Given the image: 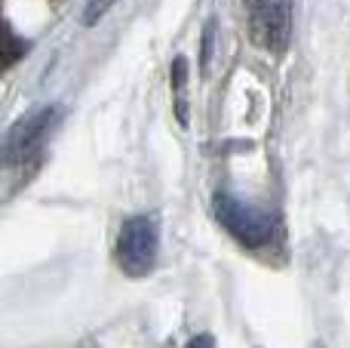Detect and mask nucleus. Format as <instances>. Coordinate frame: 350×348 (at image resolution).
Returning a JSON list of instances; mask_svg holds the SVG:
<instances>
[{"mask_svg":"<svg viewBox=\"0 0 350 348\" xmlns=\"http://www.w3.org/2000/svg\"><path fill=\"white\" fill-rule=\"evenodd\" d=\"M157 222L151 216H133L117 234V262L129 277H142L157 262Z\"/></svg>","mask_w":350,"mask_h":348,"instance_id":"obj_1","label":"nucleus"},{"mask_svg":"<svg viewBox=\"0 0 350 348\" xmlns=\"http://www.w3.org/2000/svg\"><path fill=\"white\" fill-rule=\"evenodd\" d=\"M215 216L230 234H234L240 244L246 247H261L273 238V216L265 210H255L249 203L237 201L230 195H215Z\"/></svg>","mask_w":350,"mask_h":348,"instance_id":"obj_2","label":"nucleus"},{"mask_svg":"<svg viewBox=\"0 0 350 348\" xmlns=\"http://www.w3.org/2000/svg\"><path fill=\"white\" fill-rule=\"evenodd\" d=\"M249 10V31L261 49L280 53L292 31V0H243Z\"/></svg>","mask_w":350,"mask_h":348,"instance_id":"obj_3","label":"nucleus"},{"mask_svg":"<svg viewBox=\"0 0 350 348\" xmlns=\"http://www.w3.org/2000/svg\"><path fill=\"white\" fill-rule=\"evenodd\" d=\"M55 121H59V108H55V105L37 108V111H31L28 117H22V121L10 129V136H6V145H3L6 164L16 166V164H25L28 158H34V154L40 151V145L46 142Z\"/></svg>","mask_w":350,"mask_h":348,"instance_id":"obj_4","label":"nucleus"},{"mask_svg":"<svg viewBox=\"0 0 350 348\" xmlns=\"http://www.w3.org/2000/svg\"><path fill=\"white\" fill-rule=\"evenodd\" d=\"M185 71H187L185 59H175V65H172V86H175V108H178L181 121H187V114H185Z\"/></svg>","mask_w":350,"mask_h":348,"instance_id":"obj_5","label":"nucleus"},{"mask_svg":"<svg viewBox=\"0 0 350 348\" xmlns=\"http://www.w3.org/2000/svg\"><path fill=\"white\" fill-rule=\"evenodd\" d=\"M25 53V43L16 40V34H12V28L6 25V34H3V68H10L12 62H18Z\"/></svg>","mask_w":350,"mask_h":348,"instance_id":"obj_6","label":"nucleus"},{"mask_svg":"<svg viewBox=\"0 0 350 348\" xmlns=\"http://www.w3.org/2000/svg\"><path fill=\"white\" fill-rule=\"evenodd\" d=\"M114 3H117V0H86V6H83V25H96L98 18H102Z\"/></svg>","mask_w":350,"mask_h":348,"instance_id":"obj_7","label":"nucleus"},{"mask_svg":"<svg viewBox=\"0 0 350 348\" xmlns=\"http://www.w3.org/2000/svg\"><path fill=\"white\" fill-rule=\"evenodd\" d=\"M187 348H215V339H212L209 333H203V336H193L191 343H187Z\"/></svg>","mask_w":350,"mask_h":348,"instance_id":"obj_8","label":"nucleus"}]
</instances>
